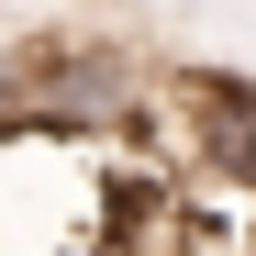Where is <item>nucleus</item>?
<instances>
[{"mask_svg":"<svg viewBox=\"0 0 256 256\" xmlns=\"http://www.w3.org/2000/svg\"><path fill=\"white\" fill-rule=\"evenodd\" d=\"M22 112V45H0V122Z\"/></svg>","mask_w":256,"mask_h":256,"instance_id":"obj_1","label":"nucleus"}]
</instances>
